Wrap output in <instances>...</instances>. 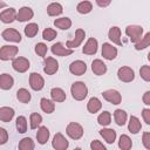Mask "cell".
Segmentation results:
<instances>
[{
    "label": "cell",
    "mask_w": 150,
    "mask_h": 150,
    "mask_svg": "<svg viewBox=\"0 0 150 150\" xmlns=\"http://www.w3.org/2000/svg\"><path fill=\"white\" fill-rule=\"evenodd\" d=\"M70 93H71V96L74 100L76 101H82L87 97L88 95V88L87 86L81 82V81H77V82H74L70 87Z\"/></svg>",
    "instance_id": "cell-1"
},
{
    "label": "cell",
    "mask_w": 150,
    "mask_h": 150,
    "mask_svg": "<svg viewBox=\"0 0 150 150\" xmlns=\"http://www.w3.org/2000/svg\"><path fill=\"white\" fill-rule=\"evenodd\" d=\"M125 34H127V36H129L131 42L137 43L142 39L143 27L142 26H137V25H129L125 28Z\"/></svg>",
    "instance_id": "cell-2"
},
{
    "label": "cell",
    "mask_w": 150,
    "mask_h": 150,
    "mask_svg": "<svg viewBox=\"0 0 150 150\" xmlns=\"http://www.w3.org/2000/svg\"><path fill=\"white\" fill-rule=\"evenodd\" d=\"M66 132L71 139H80L83 136V128L76 122H70L66 128Z\"/></svg>",
    "instance_id": "cell-3"
},
{
    "label": "cell",
    "mask_w": 150,
    "mask_h": 150,
    "mask_svg": "<svg viewBox=\"0 0 150 150\" xmlns=\"http://www.w3.org/2000/svg\"><path fill=\"white\" fill-rule=\"evenodd\" d=\"M12 67L15 71H19V73H25L28 70L29 68V61L28 59L26 57H22V56H19V57H14L13 61H12Z\"/></svg>",
    "instance_id": "cell-4"
},
{
    "label": "cell",
    "mask_w": 150,
    "mask_h": 150,
    "mask_svg": "<svg viewBox=\"0 0 150 150\" xmlns=\"http://www.w3.org/2000/svg\"><path fill=\"white\" fill-rule=\"evenodd\" d=\"M18 47L15 46H2L0 48V60L2 61H8L11 59H14V56L18 54Z\"/></svg>",
    "instance_id": "cell-5"
},
{
    "label": "cell",
    "mask_w": 150,
    "mask_h": 150,
    "mask_svg": "<svg viewBox=\"0 0 150 150\" xmlns=\"http://www.w3.org/2000/svg\"><path fill=\"white\" fill-rule=\"evenodd\" d=\"M52 145L55 150H67V148L69 146V142L61 132H56L52 141Z\"/></svg>",
    "instance_id": "cell-6"
},
{
    "label": "cell",
    "mask_w": 150,
    "mask_h": 150,
    "mask_svg": "<svg viewBox=\"0 0 150 150\" xmlns=\"http://www.w3.org/2000/svg\"><path fill=\"white\" fill-rule=\"evenodd\" d=\"M117 76L122 82H131L135 79V71L130 67H121L117 71Z\"/></svg>",
    "instance_id": "cell-7"
},
{
    "label": "cell",
    "mask_w": 150,
    "mask_h": 150,
    "mask_svg": "<svg viewBox=\"0 0 150 150\" xmlns=\"http://www.w3.org/2000/svg\"><path fill=\"white\" fill-rule=\"evenodd\" d=\"M59 70V62L54 57H46L43 62V71L47 75H54Z\"/></svg>",
    "instance_id": "cell-8"
},
{
    "label": "cell",
    "mask_w": 150,
    "mask_h": 150,
    "mask_svg": "<svg viewBox=\"0 0 150 150\" xmlns=\"http://www.w3.org/2000/svg\"><path fill=\"white\" fill-rule=\"evenodd\" d=\"M29 86L33 90H41L45 86V80L39 73H32L29 75Z\"/></svg>",
    "instance_id": "cell-9"
},
{
    "label": "cell",
    "mask_w": 150,
    "mask_h": 150,
    "mask_svg": "<svg viewBox=\"0 0 150 150\" xmlns=\"http://www.w3.org/2000/svg\"><path fill=\"white\" fill-rule=\"evenodd\" d=\"M102 96H103V98L105 101H108V102H110L112 104H120L121 101H122L121 94L117 90H115V89H108V90L103 91Z\"/></svg>",
    "instance_id": "cell-10"
},
{
    "label": "cell",
    "mask_w": 150,
    "mask_h": 150,
    "mask_svg": "<svg viewBox=\"0 0 150 150\" xmlns=\"http://www.w3.org/2000/svg\"><path fill=\"white\" fill-rule=\"evenodd\" d=\"M84 36H86V32L82 28H77L76 32H75V38L73 40H68L67 41V47L69 49H73V48L79 47L82 43V41L84 40Z\"/></svg>",
    "instance_id": "cell-11"
},
{
    "label": "cell",
    "mask_w": 150,
    "mask_h": 150,
    "mask_svg": "<svg viewBox=\"0 0 150 150\" xmlns=\"http://www.w3.org/2000/svg\"><path fill=\"white\" fill-rule=\"evenodd\" d=\"M1 36L4 38V40L9 41V42H20L21 41V34L14 28H6L1 33Z\"/></svg>",
    "instance_id": "cell-12"
},
{
    "label": "cell",
    "mask_w": 150,
    "mask_h": 150,
    "mask_svg": "<svg viewBox=\"0 0 150 150\" xmlns=\"http://www.w3.org/2000/svg\"><path fill=\"white\" fill-rule=\"evenodd\" d=\"M86 70H87V64H86V62H83L81 60H76V61L71 62L69 66V71L76 76L83 75L86 73Z\"/></svg>",
    "instance_id": "cell-13"
},
{
    "label": "cell",
    "mask_w": 150,
    "mask_h": 150,
    "mask_svg": "<svg viewBox=\"0 0 150 150\" xmlns=\"http://www.w3.org/2000/svg\"><path fill=\"white\" fill-rule=\"evenodd\" d=\"M52 53L56 56H68V55H71L73 54V49H69V48H66L61 42H56L50 48Z\"/></svg>",
    "instance_id": "cell-14"
},
{
    "label": "cell",
    "mask_w": 150,
    "mask_h": 150,
    "mask_svg": "<svg viewBox=\"0 0 150 150\" xmlns=\"http://www.w3.org/2000/svg\"><path fill=\"white\" fill-rule=\"evenodd\" d=\"M102 56L105 60H114L117 56V49L112 45L104 42L102 46Z\"/></svg>",
    "instance_id": "cell-15"
},
{
    "label": "cell",
    "mask_w": 150,
    "mask_h": 150,
    "mask_svg": "<svg viewBox=\"0 0 150 150\" xmlns=\"http://www.w3.org/2000/svg\"><path fill=\"white\" fill-rule=\"evenodd\" d=\"M33 15H34L33 9H32L30 7L25 6V7H21V8L19 9V12L16 13V19H15V20H18V21H20V22L28 21V20H30V19L33 18Z\"/></svg>",
    "instance_id": "cell-16"
},
{
    "label": "cell",
    "mask_w": 150,
    "mask_h": 150,
    "mask_svg": "<svg viewBox=\"0 0 150 150\" xmlns=\"http://www.w3.org/2000/svg\"><path fill=\"white\" fill-rule=\"evenodd\" d=\"M97 47H98L97 40H96L95 38H89L88 41L86 42L84 47L82 48V52H83V54H86V55H94V54H96V52H97Z\"/></svg>",
    "instance_id": "cell-17"
},
{
    "label": "cell",
    "mask_w": 150,
    "mask_h": 150,
    "mask_svg": "<svg viewBox=\"0 0 150 150\" xmlns=\"http://www.w3.org/2000/svg\"><path fill=\"white\" fill-rule=\"evenodd\" d=\"M15 19H16V11L14 8H12V7H9L7 9H4L0 13V20L4 23H11Z\"/></svg>",
    "instance_id": "cell-18"
},
{
    "label": "cell",
    "mask_w": 150,
    "mask_h": 150,
    "mask_svg": "<svg viewBox=\"0 0 150 150\" xmlns=\"http://www.w3.org/2000/svg\"><path fill=\"white\" fill-rule=\"evenodd\" d=\"M108 38L110 41H112V43L117 45V46H122V41H121V29L116 26L111 27L108 32Z\"/></svg>",
    "instance_id": "cell-19"
},
{
    "label": "cell",
    "mask_w": 150,
    "mask_h": 150,
    "mask_svg": "<svg viewBox=\"0 0 150 150\" xmlns=\"http://www.w3.org/2000/svg\"><path fill=\"white\" fill-rule=\"evenodd\" d=\"M91 70L95 75H103L107 73V66L102 60L96 59L91 63Z\"/></svg>",
    "instance_id": "cell-20"
},
{
    "label": "cell",
    "mask_w": 150,
    "mask_h": 150,
    "mask_svg": "<svg viewBox=\"0 0 150 150\" xmlns=\"http://www.w3.org/2000/svg\"><path fill=\"white\" fill-rule=\"evenodd\" d=\"M13 84H14V79L9 74L4 73L0 75V89L8 90L13 87Z\"/></svg>",
    "instance_id": "cell-21"
},
{
    "label": "cell",
    "mask_w": 150,
    "mask_h": 150,
    "mask_svg": "<svg viewBox=\"0 0 150 150\" xmlns=\"http://www.w3.org/2000/svg\"><path fill=\"white\" fill-rule=\"evenodd\" d=\"M100 135L105 139L107 143L112 144L116 139V131L114 129H109V128H103L100 130Z\"/></svg>",
    "instance_id": "cell-22"
},
{
    "label": "cell",
    "mask_w": 150,
    "mask_h": 150,
    "mask_svg": "<svg viewBox=\"0 0 150 150\" xmlns=\"http://www.w3.org/2000/svg\"><path fill=\"white\" fill-rule=\"evenodd\" d=\"M14 109L9 107H1L0 108V121L2 122H11L14 117Z\"/></svg>",
    "instance_id": "cell-23"
},
{
    "label": "cell",
    "mask_w": 150,
    "mask_h": 150,
    "mask_svg": "<svg viewBox=\"0 0 150 150\" xmlns=\"http://www.w3.org/2000/svg\"><path fill=\"white\" fill-rule=\"evenodd\" d=\"M128 129L131 134H138L142 129L141 121L136 116H130V120H129V123H128Z\"/></svg>",
    "instance_id": "cell-24"
},
{
    "label": "cell",
    "mask_w": 150,
    "mask_h": 150,
    "mask_svg": "<svg viewBox=\"0 0 150 150\" xmlns=\"http://www.w3.org/2000/svg\"><path fill=\"white\" fill-rule=\"evenodd\" d=\"M49 138V130L47 127H40L38 129V132H36V139H38V143L40 144H46L47 141Z\"/></svg>",
    "instance_id": "cell-25"
},
{
    "label": "cell",
    "mask_w": 150,
    "mask_h": 150,
    "mask_svg": "<svg viewBox=\"0 0 150 150\" xmlns=\"http://www.w3.org/2000/svg\"><path fill=\"white\" fill-rule=\"evenodd\" d=\"M40 107H41L42 111L46 114H52L55 110V103L52 100H48L46 97L40 100Z\"/></svg>",
    "instance_id": "cell-26"
},
{
    "label": "cell",
    "mask_w": 150,
    "mask_h": 150,
    "mask_svg": "<svg viewBox=\"0 0 150 150\" xmlns=\"http://www.w3.org/2000/svg\"><path fill=\"white\" fill-rule=\"evenodd\" d=\"M62 12H63L62 5L59 4V2H52V4H49L48 7H47V13H48L49 16H57V15H60Z\"/></svg>",
    "instance_id": "cell-27"
},
{
    "label": "cell",
    "mask_w": 150,
    "mask_h": 150,
    "mask_svg": "<svg viewBox=\"0 0 150 150\" xmlns=\"http://www.w3.org/2000/svg\"><path fill=\"white\" fill-rule=\"evenodd\" d=\"M50 96H52V100L54 102H63L67 97L66 93L61 88H57V87H55L50 90Z\"/></svg>",
    "instance_id": "cell-28"
},
{
    "label": "cell",
    "mask_w": 150,
    "mask_h": 150,
    "mask_svg": "<svg viewBox=\"0 0 150 150\" xmlns=\"http://www.w3.org/2000/svg\"><path fill=\"white\" fill-rule=\"evenodd\" d=\"M101 107H102V103H101V101H100L97 97H91V98L88 101V103H87V109H88V111L91 112V114L97 112V111L101 109Z\"/></svg>",
    "instance_id": "cell-29"
},
{
    "label": "cell",
    "mask_w": 150,
    "mask_h": 150,
    "mask_svg": "<svg viewBox=\"0 0 150 150\" xmlns=\"http://www.w3.org/2000/svg\"><path fill=\"white\" fill-rule=\"evenodd\" d=\"M54 26L62 30H67L71 27V20L69 18H59L54 20Z\"/></svg>",
    "instance_id": "cell-30"
},
{
    "label": "cell",
    "mask_w": 150,
    "mask_h": 150,
    "mask_svg": "<svg viewBox=\"0 0 150 150\" xmlns=\"http://www.w3.org/2000/svg\"><path fill=\"white\" fill-rule=\"evenodd\" d=\"M127 117H128V116H127V112H125L124 110H122V109H116V110L114 111V120H115L116 124L120 125V127H122V125L125 124Z\"/></svg>",
    "instance_id": "cell-31"
},
{
    "label": "cell",
    "mask_w": 150,
    "mask_h": 150,
    "mask_svg": "<svg viewBox=\"0 0 150 150\" xmlns=\"http://www.w3.org/2000/svg\"><path fill=\"white\" fill-rule=\"evenodd\" d=\"M93 9V4L90 1H81L76 6V11L80 14H88Z\"/></svg>",
    "instance_id": "cell-32"
},
{
    "label": "cell",
    "mask_w": 150,
    "mask_h": 150,
    "mask_svg": "<svg viewBox=\"0 0 150 150\" xmlns=\"http://www.w3.org/2000/svg\"><path fill=\"white\" fill-rule=\"evenodd\" d=\"M132 146V142L128 135H121L118 141V148L121 150H130Z\"/></svg>",
    "instance_id": "cell-33"
},
{
    "label": "cell",
    "mask_w": 150,
    "mask_h": 150,
    "mask_svg": "<svg viewBox=\"0 0 150 150\" xmlns=\"http://www.w3.org/2000/svg\"><path fill=\"white\" fill-rule=\"evenodd\" d=\"M16 98H18L20 102H22V103H28V102L30 101L32 96H30V93H29L27 89L20 88V89H18V91H16Z\"/></svg>",
    "instance_id": "cell-34"
},
{
    "label": "cell",
    "mask_w": 150,
    "mask_h": 150,
    "mask_svg": "<svg viewBox=\"0 0 150 150\" xmlns=\"http://www.w3.org/2000/svg\"><path fill=\"white\" fill-rule=\"evenodd\" d=\"M34 141L30 137H25L19 142V150H34Z\"/></svg>",
    "instance_id": "cell-35"
},
{
    "label": "cell",
    "mask_w": 150,
    "mask_h": 150,
    "mask_svg": "<svg viewBox=\"0 0 150 150\" xmlns=\"http://www.w3.org/2000/svg\"><path fill=\"white\" fill-rule=\"evenodd\" d=\"M97 122H98V124L102 125V127L109 125L110 122H111V114H110L109 111H103V112H101V114L98 115V117H97Z\"/></svg>",
    "instance_id": "cell-36"
},
{
    "label": "cell",
    "mask_w": 150,
    "mask_h": 150,
    "mask_svg": "<svg viewBox=\"0 0 150 150\" xmlns=\"http://www.w3.org/2000/svg\"><path fill=\"white\" fill-rule=\"evenodd\" d=\"M39 32V26L38 23H34V22H30L28 23L26 27H25V34L27 38H34Z\"/></svg>",
    "instance_id": "cell-37"
},
{
    "label": "cell",
    "mask_w": 150,
    "mask_h": 150,
    "mask_svg": "<svg viewBox=\"0 0 150 150\" xmlns=\"http://www.w3.org/2000/svg\"><path fill=\"white\" fill-rule=\"evenodd\" d=\"M149 45H150V33H146L137 43H135V49L142 50V49H145L146 47H149Z\"/></svg>",
    "instance_id": "cell-38"
},
{
    "label": "cell",
    "mask_w": 150,
    "mask_h": 150,
    "mask_svg": "<svg viewBox=\"0 0 150 150\" xmlns=\"http://www.w3.org/2000/svg\"><path fill=\"white\" fill-rule=\"evenodd\" d=\"M16 130L20 134H25L27 131V120L25 116H19L16 118Z\"/></svg>",
    "instance_id": "cell-39"
},
{
    "label": "cell",
    "mask_w": 150,
    "mask_h": 150,
    "mask_svg": "<svg viewBox=\"0 0 150 150\" xmlns=\"http://www.w3.org/2000/svg\"><path fill=\"white\" fill-rule=\"evenodd\" d=\"M29 120H30V128L32 129H36L42 122V116L40 114H38V112H33V114H30Z\"/></svg>",
    "instance_id": "cell-40"
},
{
    "label": "cell",
    "mask_w": 150,
    "mask_h": 150,
    "mask_svg": "<svg viewBox=\"0 0 150 150\" xmlns=\"http://www.w3.org/2000/svg\"><path fill=\"white\" fill-rule=\"evenodd\" d=\"M56 36H57V33H56V30L53 29V28H46V29L42 32V38H43L45 40H47V41H52V40H54Z\"/></svg>",
    "instance_id": "cell-41"
},
{
    "label": "cell",
    "mask_w": 150,
    "mask_h": 150,
    "mask_svg": "<svg viewBox=\"0 0 150 150\" xmlns=\"http://www.w3.org/2000/svg\"><path fill=\"white\" fill-rule=\"evenodd\" d=\"M47 50H48L47 45H45L43 42H39V43L35 45V53H36L39 56L45 57L46 54H47Z\"/></svg>",
    "instance_id": "cell-42"
},
{
    "label": "cell",
    "mask_w": 150,
    "mask_h": 150,
    "mask_svg": "<svg viewBox=\"0 0 150 150\" xmlns=\"http://www.w3.org/2000/svg\"><path fill=\"white\" fill-rule=\"evenodd\" d=\"M139 74H141V77L144 81H146V82L150 81V67L149 66H146V64L142 66L141 69H139Z\"/></svg>",
    "instance_id": "cell-43"
},
{
    "label": "cell",
    "mask_w": 150,
    "mask_h": 150,
    "mask_svg": "<svg viewBox=\"0 0 150 150\" xmlns=\"http://www.w3.org/2000/svg\"><path fill=\"white\" fill-rule=\"evenodd\" d=\"M90 149H91V150H107V148H105L100 141H97V139L91 141V143H90Z\"/></svg>",
    "instance_id": "cell-44"
},
{
    "label": "cell",
    "mask_w": 150,
    "mask_h": 150,
    "mask_svg": "<svg viewBox=\"0 0 150 150\" xmlns=\"http://www.w3.org/2000/svg\"><path fill=\"white\" fill-rule=\"evenodd\" d=\"M142 142H143V145L146 150L150 149V132L146 131L143 134V137H142Z\"/></svg>",
    "instance_id": "cell-45"
},
{
    "label": "cell",
    "mask_w": 150,
    "mask_h": 150,
    "mask_svg": "<svg viewBox=\"0 0 150 150\" xmlns=\"http://www.w3.org/2000/svg\"><path fill=\"white\" fill-rule=\"evenodd\" d=\"M8 141V132L6 131V129L0 128V145L7 143Z\"/></svg>",
    "instance_id": "cell-46"
},
{
    "label": "cell",
    "mask_w": 150,
    "mask_h": 150,
    "mask_svg": "<svg viewBox=\"0 0 150 150\" xmlns=\"http://www.w3.org/2000/svg\"><path fill=\"white\" fill-rule=\"evenodd\" d=\"M142 116H143V120L146 124H150V109L145 108L142 110Z\"/></svg>",
    "instance_id": "cell-47"
},
{
    "label": "cell",
    "mask_w": 150,
    "mask_h": 150,
    "mask_svg": "<svg viewBox=\"0 0 150 150\" xmlns=\"http://www.w3.org/2000/svg\"><path fill=\"white\" fill-rule=\"evenodd\" d=\"M143 102L145 105H150V91H145L143 95Z\"/></svg>",
    "instance_id": "cell-48"
},
{
    "label": "cell",
    "mask_w": 150,
    "mask_h": 150,
    "mask_svg": "<svg viewBox=\"0 0 150 150\" xmlns=\"http://www.w3.org/2000/svg\"><path fill=\"white\" fill-rule=\"evenodd\" d=\"M96 4L100 6V7H107V6H109L110 5V1L108 0V1H101V0H96Z\"/></svg>",
    "instance_id": "cell-49"
},
{
    "label": "cell",
    "mask_w": 150,
    "mask_h": 150,
    "mask_svg": "<svg viewBox=\"0 0 150 150\" xmlns=\"http://www.w3.org/2000/svg\"><path fill=\"white\" fill-rule=\"evenodd\" d=\"M6 2H4V1H0V8H4V7H6Z\"/></svg>",
    "instance_id": "cell-50"
},
{
    "label": "cell",
    "mask_w": 150,
    "mask_h": 150,
    "mask_svg": "<svg viewBox=\"0 0 150 150\" xmlns=\"http://www.w3.org/2000/svg\"><path fill=\"white\" fill-rule=\"evenodd\" d=\"M74 150H82V149H81V148H75Z\"/></svg>",
    "instance_id": "cell-51"
}]
</instances>
